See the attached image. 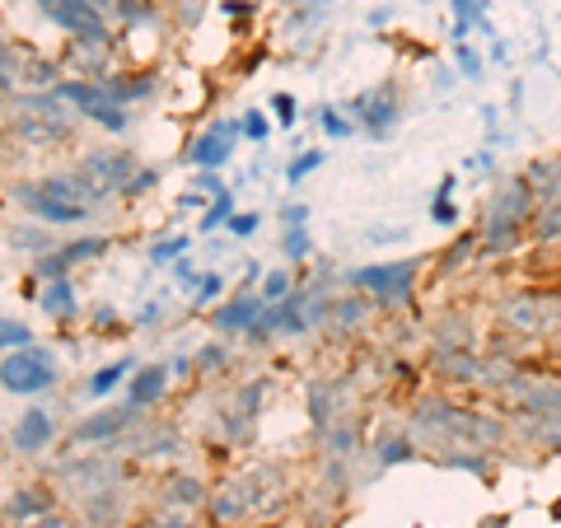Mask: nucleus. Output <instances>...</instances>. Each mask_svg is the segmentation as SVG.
<instances>
[{"label": "nucleus", "instance_id": "nucleus-1", "mask_svg": "<svg viewBox=\"0 0 561 528\" xmlns=\"http://www.w3.org/2000/svg\"><path fill=\"white\" fill-rule=\"evenodd\" d=\"M501 319L519 337L552 342L561 337V290H519L501 305Z\"/></svg>", "mask_w": 561, "mask_h": 528}, {"label": "nucleus", "instance_id": "nucleus-2", "mask_svg": "<svg viewBox=\"0 0 561 528\" xmlns=\"http://www.w3.org/2000/svg\"><path fill=\"white\" fill-rule=\"evenodd\" d=\"M421 276V257H402V262H370V267L351 272V286H356L370 305L379 309H402L416 290Z\"/></svg>", "mask_w": 561, "mask_h": 528}, {"label": "nucleus", "instance_id": "nucleus-3", "mask_svg": "<svg viewBox=\"0 0 561 528\" xmlns=\"http://www.w3.org/2000/svg\"><path fill=\"white\" fill-rule=\"evenodd\" d=\"M57 379H61L57 360H51L47 351H33V346H20V356H10L0 365V383H5L10 393H47Z\"/></svg>", "mask_w": 561, "mask_h": 528}, {"label": "nucleus", "instance_id": "nucleus-4", "mask_svg": "<svg viewBox=\"0 0 561 528\" xmlns=\"http://www.w3.org/2000/svg\"><path fill=\"white\" fill-rule=\"evenodd\" d=\"M57 99H66V103H76V108L90 117V122H99V127H108V131H127L131 127V117H127V108L103 90V84H80V80H66V84H57L51 90Z\"/></svg>", "mask_w": 561, "mask_h": 528}, {"label": "nucleus", "instance_id": "nucleus-5", "mask_svg": "<svg viewBox=\"0 0 561 528\" xmlns=\"http://www.w3.org/2000/svg\"><path fill=\"white\" fill-rule=\"evenodd\" d=\"M351 117H356V127L370 136V140H389L398 131V90L393 84H375V90H365L351 99Z\"/></svg>", "mask_w": 561, "mask_h": 528}, {"label": "nucleus", "instance_id": "nucleus-6", "mask_svg": "<svg viewBox=\"0 0 561 528\" xmlns=\"http://www.w3.org/2000/svg\"><path fill=\"white\" fill-rule=\"evenodd\" d=\"M38 5L47 10V20H57L80 43H108V24L94 10V0H38Z\"/></svg>", "mask_w": 561, "mask_h": 528}, {"label": "nucleus", "instance_id": "nucleus-7", "mask_svg": "<svg viewBox=\"0 0 561 528\" xmlns=\"http://www.w3.org/2000/svg\"><path fill=\"white\" fill-rule=\"evenodd\" d=\"M20 202L33 210V216H43L47 225H80L84 216H90V206L51 197V192H47L43 183H28V187H20Z\"/></svg>", "mask_w": 561, "mask_h": 528}, {"label": "nucleus", "instance_id": "nucleus-8", "mask_svg": "<svg viewBox=\"0 0 561 528\" xmlns=\"http://www.w3.org/2000/svg\"><path fill=\"white\" fill-rule=\"evenodd\" d=\"M234 154V127H225V122H216L206 136L192 140V150H187V160L192 164H202V169H220L225 160Z\"/></svg>", "mask_w": 561, "mask_h": 528}, {"label": "nucleus", "instance_id": "nucleus-9", "mask_svg": "<svg viewBox=\"0 0 561 528\" xmlns=\"http://www.w3.org/2000/svg\"><path fill=\"white\" fill-rule=\"evenodd\" d=\"M51 435H57V426H51V416L43 408H28L20 416V426H14V449H24V454H38L51 445Z\"/></svg>", "mask_w": 561, "mask_h": 528}, {"label": "nucleus", "instance_id": "nucleus-10", "mask_svg": "<svg viewBox=\"0 0 561 528\" xmlns=\"http://www.w3.org/2000/svg\"><path fill=\"white\" fill-rule=\"evenodd\" d=\"M524 179L534 183L538 206L561 202V154H542V160H534L529 169H524Z\"/></svg>", "mask_w": 561, "mask_h": 528}, {"label": "nucleus", "instance_id": "nucleus-11", "mask_svg": "<svg viewBox=\"0 0 561 528\" xmlns=\"http://www.w3.org/2000/svg\"><path fill=\"white\" fill-rule=\"evenodd\" d=\"M262 309H267V299H262V295H239L234 299V305H225L220 313H216V328L220 332H249L257 319H262Z\"/></svg>", "mask_w": 561, "mask_h": 528}, {"label": "nucleus", "instance_id": "nucleus-12", "mask_svg": "<svg viewBox=\"0 0 561 528\" xmlns=\"http://www.w3.org/2000/svg\"><path fill=\"white\" fill-rule=\"evenodd\" d=\"M454 187H459V179H454V173H445V179L435 183V197H431V225H440V230H454V225H459Z\"/></svg>", "mask_w": 561, "mask_h": 528}, {"label": "nucleus", "instance_id": "nucleus-13", "mask_svg": "<svg viewBox=\"0 0 561 528\" xmlns=\"http://www.w3.org/2000/svg\"><path fill=\"white\" fill-rule=\"evenodd\" d=\"M449 14H454V43H468V33L486 24L482 0H449Z\"/></svg>", "mask_w": 561, "mask_h": 528}, {"label": "nucleus", "instance_id": "nucleus-14", "mask_svg": "<svg viewBox=\"0 0 561 528\" xmlns=\"http://www.w3.org/2000/svg\"><path fill=\"white\" fill-rule=\"evenodd\" d=\"M164 383H169V369H160V365H150V369H140V375L131 379V408H146V402H154L164 393Z\"/></svg>", "mask_w": 561, "mask_h": 528}, {"label": "nucleus", "instance_id": "nucleus-15", "mask_svg": "<svg viewBox=\"0 0 561 528\" xmlns=\"http://www.w3.org/2000/svg\"><path fill=\"white\" fill-rule=\"evenodd\" d=\"M529 243H561V202H548V206L534 210Z\"/></svg>", "mask_w": 561, "mask_h": 528}, {"label": "nucleus", "instance_id": "nucleus-16", "mask_svg": "<svg viewBox=\"0 0 561 528\" xmlns=\"http://www.w3.org/2000/svg\"><path fill=\"white\" fill-rule=\"evenodd\" d=\"M313 117H319L323 136H332V140H346V136H356V131H360V127H356V117L342 113V108H332V103H323V108L313 113Z\"/></svg>", "mask_w": 561, "mask_h": 528}, {"label": "nucleus", "instance_id": "nucleus-17", "mask_svg": "<svg viewBox=\"0 0 561 528\" xmlns=\"http://www.w3.org/2000/svg\"><path fill=\"white\" fill-rule=\"evenodd\" d=\"M136 416V408L127 402V412H117V416H99V421H84V426L76 431V439H103V435H117L127 421Z\"/></svg>", "mask_w": 561, "mask_h": 528}, {"label": "nucleus", "instance_id": "nucleus-18", "mask_svg": "<svg viewBox=\"0 0 561 528\" xmlns=\"http://www.w3.org/2000/svg\"><path fill=\"white\" fill-rule=\"evenodd\" d=\"M43 309H47V313H57V319H70V313H76V295H70V280H66V276L47 286Z\"/></svg>", "mask_w": 561, "mask_h": 528}, {"label": "nucleus", "instance_id": "nucleus-19", "mask_svg": "<svg viewBox=\"0 0 561 528\" xmlns=\"http://www.w3.org/2000/svg\"><path fill=\"white\" fill-rule=\"evenodd\" d=\"M454 61H459V76L463 80H482L486 61H482V51L472 47V43H454Z\"/></svg>", "mask_w": 561, "mask_h": 528}, {"label": "nucleus", "instance_id": "nucleus-20", "mask_svg": "<svg viewBox=\"0 0 561 528\" xmlns=\"http://www.w3.org/2000/svg\"><path fill=\"white\" fill-rule=\"evenodd\" d=\"M131 369V360H113L108 369H99V375L90 379V398H103V393H113L117 383H122V375Z\"/></svg>", "mask_w": 561, "mask_h": 528}, {"label": "nucleus", "instance_id": "nucleus-21", "mask_svg": "<svg viewBox=\"0 0 561 528\" xmlns=\"http://www.w3.org/2000/svg\"><path fill=\"white\" fill-rule=\"evenodd\" d=\"M323 160H328L323 150H305L300 160H290V169H286V183H290V187H300V183L309 179L313 169H323Z\"/></svg>", "mask_w": 561, "mask_h": 528}, {"label": "nucleus", "instance_id": "nucleus-22", "mask_svg": "<svg viewBox=\"0 0 561 528\" xmlns=\"http://www.w3.org/2000/svg\"><path fill=\"white\" fill-rule=\"evenodd\" d=\"M280 249H286L290 262H305L313 253V239H309V225H295V230H286V239H280Z\"/></svg>", "mask_w": 561, "mask_h": 528}, {"label": "nucleus", "instance_id": "nucleus-23", "mask_svg": "<svg viewBox=\"0 0 561 528\" xmlns=\"http://www.w3.org/2000/svg\"><path fill=\"white\" fill-rule=\"evenodd\" d=\"M408 459H416V445H412L408 435L383 439V445H379V463H408Z\"/></svg>", "mask_w": 561, "mask_h": 528}, {"label": "nucleus", "instance_id": "nucleus-24", "mask_svg": "<svg viewBox=\"0 0 561 528\" xmlns=\"http://www.w3.org/2000/svg\"><path fill=\"white\" fill-rule=\"evenodd\" d=\"M267 305H276V299H286V295H295L290 290V272H267V280H262V290H257Z\"/></svg>", "mask_w": 561, "mask_h": 528}, {"label": "nucleus", "instance_id": "nucleus-25", "mask_svg": "<svg viewBox=\"0 0 561 528\" xmlns=\"http://www.w3.org/2000/svg\"><path fill=\"white\" fill-rule=\"evenodd\" d=\"M230 216H234V197H230V187H225L220 197H216V206H210L206 216H202V230H216V225H220V220H230Z\"/></svg>", "mask_w": 561, "mask_h": 528}, {"label": "nucleus", "instance_id": "nucleus-26", "mask_svg": "<svg viewBox=\"0 0 561 528\" xmlns=\"http://www.w3.org/2000/svg\"><path fill=\"white\" fill-rule=\"evenodd\" d=\"M33 342V332L24 323H14V319H0V346H28Z\"/></svg>", "mask_w": 561, "mask_h": 528}, {"label": "nucleus", "instance_id": "nucleus-27", "mask_svg": "<svg viewBox=\"0 0 561 528\" xmlns=\"http://www.w3.org/2000/svg\"><path fill=\"white\" fill-rule=\"evenodd\" d=\"M103 249H108L103 239H80V243H70V249H61V257L66 262H80V257H99Z\"/></svg>", "mask_w": 561, "mask_h": 528}, {"label": "nucleus", "instance_id": "nucleus-28", "mask_svg": "<svg viewBox=\"0 0 561 528\" xmlns=\"http://www.w3.org/2000/svg\"><path fill=\"white\" fill-rule=\"evenodd\" d=\"M272 117L280 122V127H295V94H272Z\"/></svg>", "mask_w": 561, "mask_h": 528}, {"label": "nucleus", "instance_id": "nucleus-29", "mask_svg": "<svg viewBox=\"0 0 561 528\" xmlns=\"http://www.w3.org/2000/svg\"><path fill=\"white\" fill-rule=\"evenodd\" d=\"M239 131L249 136V140H267V117L262 113H243V122H239Z\"/></svg>", "mask_w": 561, "mask_h": 528}, {"label": "nucleus", "instance_id": "nucleus-30", "mask_svg": "<svg viewBox=\"0 0 561 528\" xmlns=\"http://www.w3.org/2000/svg\"><path fill=\"white\" fill-rule=\"evenodd\" d=\"M257 225H262V216H257V210H243V216H230V230H234L239 239L257 234Z\"/></svg>", "mask_w": 561, "mask_h": 528}, {"label": "nucleus", "instance_id": "nucleus-31", "mask_svg": "<svg viewBox=\"0 0 561 528\" xmlns=\"http://www.w3.org/2000/svg\"><path fill=\"white\" fill-rule=\"evenodd\" d=\"M216 295H220V276L210 272V276L197 280V305H216Z\"/></svg>", "mask_w": 561, "mask_h": 528}, {"label": "nucleus", "instance_id": "nucleus-32", "mask_svg": "<svg viewBox=\"0 0 561 528\" xmlns=\"http://www.w3.org/2000/svg\"><path fill=\"white\" fill-rule=\"evenodd\" d=\"M187 249V239H169V243H154L150 249V262H164V257H179Z\"/></svg>", "mask_w": 561, "mask_h": 528}, {"label": "nucleus", "instance_id": "nucleus-33", "mask_svg": "<svg viewBox=\"0 0 561 528\" xmlns=\"http://www.w3.org/2000/svg\"><path fill=\"white\" fill-rule=\"evenodd\" d=\"M280 220H286V230H295V225L309 220V206H286V210H280Z\"/></svg>", "mask_w": 561, "mask_h": 528}, {"label": "nucleus", "instance_id": "nucleus-34", "mask_svg": "<svg viewBox=\"0 0 561 528\" xmlns=\"http://www.w3.org/2000/svg\"><path fill=\"white\" fill-rule=\"evenodd\" d=\"M146 187H154V173H150V169H146V173H136L127 192H146Z\"/></svg>", "mask_w": 561, "mask_h": 528}, {"label": "nucleus", "instance_id": "nucleus-35", "mask_svg": "<svg viewBox=\"0 0 561 528\" xmlns=\"http://www.w3.org/2000/svg\"><path fill=\"white\" fill-rule=\"evenodd\" d=\"M482 5H496V0H482Z\"/></svg>", "mask_w": 561, "mask_h": 528}]
</instances>
